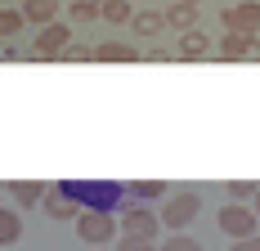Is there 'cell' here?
<instances>
[{
    "instance_id": "obj_1",
    "label": "cell",
    "mask_w": 260,
    "mask_h": 251,
    "mask_svg": "<svg viewBox=\"0 0 260 251\" xmlns=\"http://www.w3.org/2000/svg\"><path fill=\"white\" fill-rule=\"evenodd\" d=\"M63 193H72L81 202V211H126L130 206V189L117 179H58Z\"/></svg>"
},
{
    "instance_id": "obj_2",
    "label": "cell",
    "mask_w": 260,
    "mask_h": 251,
    "mask_svg": "<svg viewBox=\"0 0 260 251\" xmlns=\"http://www.w3.org/2000/svg\"><path fill=\"white\" fill-rule=\"evenodd\" d=\"M198 211H202V193L198 189H180V193L161 198V225L171 229V233H184L198 220Z\"/></svg>"
},
{
    "instance_id": "obj_3",
    "label": "cell",
    "mask_w": 260,
    "mask_h": 251,
    "mask_svg": "<svg viewBox=\"0 0 260 251\" xmlns=\"http://www.w3.org/2000/svg\"><path fill=\"white\" fill-rule=\"evenodd\" d=\"M117 229H121V220L112 211H85V215H77V238L90 242V247H108L117 238Z\"/></svg>"
},
{
    "instance_id": "obj_4",
    "label": "cell",
    "mask_w": 260,
    "mask_h": 251,
    "mask_svg": "<svg viewBox=\"0 0 260 251\" xmlns=\"http://www.w3.org/2000/svg\"><path fill=\"white\" fill-rule=\"evenodd\" d=\"M256 225H260L256 206H247V202H224V206H220V229H224L234 242L256 238Z\"/></svg>"
},
{
    "instance_id": "obj_5",
    "label": "cell",
    "mask_w": 260,
    "mask_h": 251,
    "mask_svg": "<svg viewBox=\"0 0 260 251\" xmlns=\"http://www.w3.org/2000/svg\"><path fill=\"white\" fill-rule=\"evenodd\" d=\"M117 215H121V229L130 238H157V229H161V211H148L144 202H130L126 211H117Z\"/></svg>"
},
{
    "instance_id": "obj_6",
    "label": "cell",
    "mask_w": 260,
    "mask_h": 251,
    "mask_svg": "<svg viewBox=\"0 0 260 251\" xmlns=\"http://www.w3.org/2000/svg\"><path fill=\"white\" fill-rule=\"evenodd\" d=\"M68 45H72V27L68 23L36 27V50H31V58H63Z\"/></svg>"
},
{
    "instance_id": "obj_7",
    "label": "cell",
    "mask_w": 260,
    "mask_h": 251,
    "mask_svg": "<svg viewBox=\"0 0 260 251\" xmlns=\"http://www.w3.org/2000/svg\"><path fill=\"white\" fill-rule=\"evenodd\" d=\"M220 23H224V32H242V36L260 32V0H238V5H229Z\"/></svg>"
},
{
    "instance_id": "obj_8",
    "label": "cell",
    "mask_w": 260,
    "mask_h": 251,
    "mask_svg": "<svg viewBox=\"0 0 260 251\" xmlns=\"http://www.w3.org/2000/svg\"><path fill=\"white\" fill-rule=\"evenodd\" d=\"M5 193H9V202H14V206L31 211V206H45L50 184H45V179H9V184H5Z\"/></svg>"
},
{
    "instance_id": "obj_9",
    "label": "cell",
    "mask_w": 260,
    "mask_h": 251,
    "mask_svg": "<svg viewBox=\"0 0 260 251\" xmlns=\"http://www.w3.org/2000/svg\"><path fill=\"white\" fill-rule=\"evenodd\" d=\"M50 220H72V215H85L81 211V202L72 198V193H63V184H54L50 189V198H45V206H41Z\"/></svg>"
},
{
    "instance_id": "obj_10",
    "label": "cell",
    "mask_w": 260,
    "mask_h": 251,
    "mask_svg": "<svg viewBox=\"0 0 260 251\" xmlns=\"http://www.w3.org/2000/svg\"><path fill=\"white\" fill-rule=\"evenodd\" d=\"M94 58L99 63H139V50L130 41H104V45H94Z\"/></svg>"
},
{
    "instance_id": "obj_11",
    "label": "cell",
    "mask_w": 260,
    "mask_h": 251,
    "mask_svg": "<svg viewBox=\"0 0 260 251\" xmlns=\"http://www.w3.org/2000/svg\"><path fill=\"white\" fill-rule=\"evenodd\" d=\"M58 5H63V0H23L18 9L27 14V23L50 27V23H58Z\"/></svg>"
},
{
    "instance_id": "obj_12",
    "label": "cell",
    "mask_w": 260,
    "mask_h": 251,
    "mask_svg": "<svg viewBox=\"0 0 260 251\" xmlns=\"http://www.w3.org/2000/svg\"><path fill=\"white\" fill-rule=\"evenodd\" d=\"M215 54H220V58H229V63L251 58V36H242V32H224V36H220V45H215Z\"/></svg>"
},
{
    "instance_id": "obj_13",
    "label": "cell",
    "mask_w": 260,
    "mask_h": 251,
    "mask_svg": "<svg viewBox=\"0 0 260 251\" xmlns=\"http://www.w3.org/2000/svg\"><path fill=\"white\" fill-rule=\"evenodd\" d=\"M211 50H215V45H211V36L202 32V27H193V32H180V58H207Z\"/></svg>"
},
{
    "instance_id": "obj_14",
    "label": "cell",
    "mask_w": 260,
    "mask_h": 251,
    "mask_svg": "<svg viewBox=\"0 0 260 251\" xmlns=\"http://www.w3.org/2000/svg\"><path fill=\"white\" fill-rule=\"evenodd\" d=\"M130 189V202H157V198H171V184L166 179H135V184H126Z\"/></svg>"
},
{
    "instance_id": "obj_15",
    "label": "cell",
    "mask_w": 260,
    "mask_h": 251,
    "mask_svg": "<svg viewBox=\"0 0 260 251\" xmlns=\"http://www.w3.org/2000/svg\"><path fill=\"white\" fill-rule=\"evenodd\" d=\"M166 14H157V9H139V14H135V23H130V32H135V36H161V32H166Z\"/></svg>"
},
{
    "instance_id": "obj_16",
    "label": "cell",
    "mask_w": 260,
    "mask_h": 251,
    "mask_svg": "<svg viewBox=\"0 0 260 251\" xmlns=\"http://www.w3.org/2000/svg\"><path fill=\"white\" fill-rule=\"evenodd\" d=\"M166 23L175 27V32H193V27H198V5H184V0H175V5L166 9Z\"/></svg>"
},
{
    "instance_id": "obj_17",
    "label": "cell",
    "mask_w": 260,
    "mask_h": 251,
    "mask_svg": "<svg viewBox=\"0 0 260 251\" xmlns=\"http://www.w3.org/2000/svg\"><path fill=\"white\" fill-rule=\"evenodd\" d=\"M23 233V220H18V206H0V247H14Z\"/></svg>"
},
{
    "instance_id": "obj_18",
    "label": "cell",
    "mask_w": 260,
    "mask_h": 251,
    "mask_svg": "<svg viewBox=\"0 0 260 251\" xmlns=\"http://www.w3.org/2000/svg\"><path fill=\"white\" fill-rule=\"evenodd\" d=\"M104 18L112 27H130L135 23V5L130 0H104Z\"/></svg>"
},
{
    "instance_id": "obj_19",
    "label": "cell",
    "mask_w": 260,
    "mask_h": 251,
    "mask_svg": "<svg viewBox=\"0 0 260 251\" xmlns=\"http://www.w3.org/2000/svg\"><path fill=\"white\" fill-rule=\"evenodd\" d=\"M23 23H27L23 9H14V5H9V9H0V36H5V45H9V41L23 32Z\"/></svg>"
},
{
    "instance_id": "obj_20",
    "label": "cell",
    "mask_w": 260,
    "mask_h": 251,
    "mask_svg": "<svg viewBox=\"0 0 260 251\" xmlns=\"http://www.w3.org/2000/svg\"><path fill=\"white\" fill-rule=\"evenodd\" d=\"M104 18V0H72V23H94Z\"/></svg>"
},
{
    "instance_id": "obj_21",
    "label": "cell",
    "mask_w": 260,
    "mask_h": 251,
    "mask_svg": "<svg viewBox=\"0 0 260 251\" xmlns=\"http://www.w3.org/2000/svg\"><path fill=\"white\" fill-rule=\"evenodd\" d=\"M224 193H229V202H256L260 184H251V179H229V184H224Z\"/></svg>"
},
{
    "instance_id": "obj_22",
    "label": "cell",
    "mask_w": 260,
    "mask_h": 251,
    "mask_svg": "<svg viewBox=\"0 0 260 251\" xmlns=\"http://www.w3.org/2000/svg\"><path fill=\"white\" fill-rule=\"evenodd\" d=\"M161 251H202V242L188 238V233H171V238L161 242Z\"/></svg>"
},
{
    "instance_id": "obj_23",
    "label": "cell",
    "mask_w": 260,
    "mask_h": 251,
    "mask_svg": "<svg viewBox=\"0 0 260 251\" xmlns=\"http://www.w3.org/2000/svg\"><path fill=\"white\" fill-rule=\"evenodd\" d=\"M85 58H94V50H90V45H81V41H72V45L63 50V63H85Z\"/></svg>"
},
{
    "instance_id": "obj_24",
    "label": "cell",
    "mask_w": 260,
    "mask_h": 251,
    "mask_svg": "<svg viewBox=\"0 0 260 251\" xmlns=\"http://www.w3.org/2000/svg\"><path fill=\"white\" fill-rule=\"evenodd\" d=\"M117 251H161V247H157L153 238H130V233H126V238H121V247H117Z\"/></svg>"
},
{
    "instance_id": "obj_25",
    "label": "cell",
    "mask_w": 260,
    "mask_h": 251,
    "mask_svg": "<svg viewBox=\"0 0 260 251\" xmlns=\"http://www.w3.org/2000/svg\"><path fill=\"white\" fill-rule=\"evenodd\" d=\"M144 58H153V63H171V58H180V50H171V45H153Z\"/></svg>"
},
{
    "instance_id": "obj_26",
    "label": "cell",
    "mask_w": 260,
    "mask_h": 251,
    "mask_svg": "<svg viewBox=\"0 0 260 251\" xmlns=\"http://www.w3.org/2000/svg\"><path fill=\"white\" fill-rule=\"evenodd\" d=\"M234 251H260V233H256V238H242V242H234Z\"/></svg>"
},
{
    "instance_id": "obj_27",
    "label": "cell",
    "mask_w": 260,
    "mask_h": 251,
    "mask_svg": "<svg viewBox=\"0 0 260 251\" xmlns=\"http://www.w3.org/2000/svg\"><path fill=\"white\" fill-rule=\"evenodd\" d=\"M251 54L260 58V32H251Z\"/></svg>"
},
{
    "instance_id": "obj_28",
    "label": "cell",
    "mask_w": 260,
    "mask_h": 251,
    "mask_svg": "<svg viewBox=\"0 0 260 251\" xmlns=\"http://www.w3.org/2000/svg\"><path fill=\"white\" fill-rule=\"evenodd\" d=\"M251 206H256V215H260V193H256V202H251Z\"/></svg>"
},
{
    "instance_id": "obj_29",
    "label": "cell",
    "mask_w": 260,
    "mask_h": 251,
    "mask_svg": "<svg viewBox=\"0 0 260 251\" xmlns=\"http://www.w3.org/2000/svg\"><path fill=\"white\" fill-rule=\"evenodd\" d=\"M184 5H198V0H184Z\"/></svg>"
},
{
    "instance_id": "obj_30",
    "label": "cell",
    "mask_w": 260,
    "mask_h": 251,
    "mask_svg": "<svg viewBox=\"0 0 260 251\" xmlns=\"http://www.w3.org/2000/svg\"><path fill=\"white\" fill-rule=\"evenodd\" d=\"M68 5H72V0H68Z\"/></svg>"
}]
</instances>
